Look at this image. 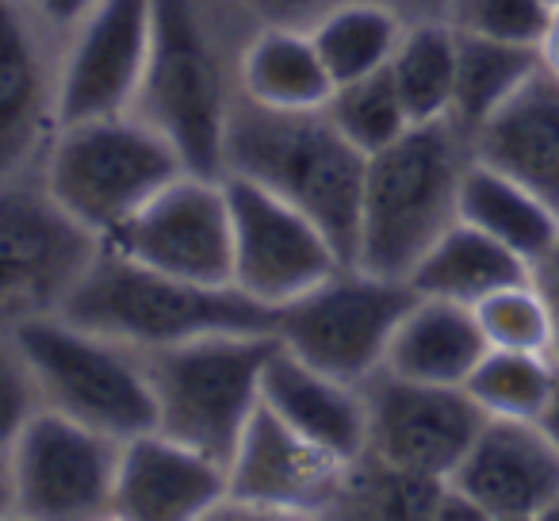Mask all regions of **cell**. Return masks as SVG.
Masks as SVG:
<instances>
[{"label": "cell", "instance_id": "2e32d148", "mask_svg": "<svg viewBox=\"0 0 559 521\" xmlns=\"http://www.w3.org/2000/svg\"><path fill=\"white\" fill-rule=\"evenodd\" d=\"M150 58V0H96L66 32L62 123L131 111Z\"/></svg>", "mask_w": 559, "mask_h": 521}, {"label": "cell", "instance_id": "d4e9b609", "mask_svg": "<svg viewBox=\"0 0 559 521\" xmlns=\"http://www.w3.org/2000/svg\"><path fill=\"white\" fill-rule=\"evenodd\" d=\"M536 70H540L536 47L456 32V85H452L449 119L472 139Z\"/></svg>", "mask_w": 559, "mask_h": 521}, {"label": "cell", "instance_id": "e0dca14e", "mask_svg": "<svg viewBox=\"0 0 559 521\" xmlns=\"http://www.w3.org/2000/svg\"><path fill=\"white\" fill-rule=\"evenodd\" d=\"M449 487L483 521H548L559 502V449L540 422L487 418Z\"/></svg>", "mask_w": 559, "mask_h": 521}, {"label": "cell", "instance_id": "d590c367", "mask_svg": "<svg viewBox=\"0 0 559 521\" xmlns=\"http://www.w3.org/2000/svg\"><path fill=\"white\" fill-rule=\"evenodd\" d=\"M391 16H399L406 27L411 24H449L452 0H372Z\"/></svg>", "mask_w": 559, "mask_h": 521}, {"label": "cell", "instance_id": "7402d4cb", "mask_svg": "<svg viewBox=\"0 0 559 521\" xmlns=\"http://www.w3.org/2000/svg\"><path fill=\"white\" fill-rule=\"evenodd\" d=\"M528 276H533V269L518 253L498 246L495 238H487L475 226L452 223L429 246V253L414 265L406 284L418 296L452 299V304L475 307L487 296H495L498 288H510V284H521Z\"/></svg>", "mask_w": 559, "mask_h": 521}, {"label": "cell", "instance_id": "30bf717a", "mask_svg": "<svg viewBox=\"0 0 559 521\" xmlns=\"http://www.w3.org/2000/svg\"><path fill=\"white\" fill-rule=\"evenodd\" d=\"M123 441L43 406L9 449L16 518H111Z\"/></svg>", "mask_w": 559, "mask_h": 521}, {"label": "cell", "instance_id": "836d02e7", "mask_svg": "<svg viewBox=\"0 0 559 521\" xmlns=\"http://www.w3.org/2000/svg\"><path fill=\"white\" fill-rule=\"evenodd\" d=\"M257 27H311L337 0H238Z\"/></svg>", "mask_w": 559, "mask_h": 521}, {"label": "cell", "instance_id": "4316f807", "mask_svg": "<svg viewBox=\"0 0 559 521\" xmlns=\"http://www.w3.org/2000/svg\"><path fill=\"white\" fill-rule=\"evenodd\" d=\"M388 78L403 100L411 123L449 119L452 85H456V27L452 24H411L403 27Z\"/></svg>", "mask_w": 559, "mask_h": 521}, {"label": "cell", "instance_id": "6da1fadb", "mask_svg": "<svg viewBox=\"0 0 559 521\" xmlns=\"http://www.w3.org/2000/svg\"><path fill=\"white\" fill-rule=\"evenodd\" d=\"M253 32L238 0H150V58L131 111L192 173L223 177V131Z\"/></svg>", "mask_w": 559, "mask_h": 521}, {"label": "cell", "instance_id": "60d3db41", "mask_svg": "<svg viewBox=\"0 0 559 521\" xmlns=\"http://www.w3.org/2000/svg\"><path fill=\"white\" fill-rule=\"evenodd\" d=\"M548 4H551V12H559V0H548Z\"/></svg>", "mask_w": 559, "mask_h": 521}, {"label": "cell", "instance_id": "8992f818", "mask_svg": "<svg viewBox=\"0 0 559 521\" xmlns=\"http://www.w3.org/2000/svg\"><path fill=\"white\" fill-rule=\"evenodd\" d=\"M188 165L134 111L62 123L43 157V185L81 226L108 238Z\"/></svg>", "mask_w": 559, "mask_h": 521}, {"label": "cell", "instance_id": "d6a6232c", "mask_svg": "<svg viewBox=\"0 0 559 521\" xmlns=\"http://www.w3.org/2000/svg\"><path fill=\"white\" fill-rule=\"evenodd\" d=\"M43 411L39 383L12 338H0V452H9L24 426Z\"/></svg>", "mask_w": 559, "mask_h": 521}, {"label": "cell", "instance_id": "83f0119b", "mask_svg": "<svg viewBox=\"0 0 559 521\" xmlns=\"http://www.w3.org/2000/svg\"><path fill=\"white\" fill-rule=\"evenodd\" d=\"M556 380L559 360L548 357V353L487 350L475 372L467 376L464 391L475 399L483 418L540 422V414L551 403Z\"/></svg>", "mask_w": 559, "mask_h": 521}, {"label": "cell", "instance_id": "484cf974", "mask_svg": "<svg viewBox=\"0 0 559 521\" xmlns=\"http://www.w3.org/2000/svg\"><path fill=\"white\" fill-rule=\"evenodd\" d=\"M403 20L372 0H337L307 32H311L322 66L337 88L345 81L388 70L391 55L403 39Z\"/></svg>", "mask_w": 559, "mask_h": 521}, {"label": "cell", "instance_id": "5b68a950", "mask_svg": "<svg viewBox=\"0 0 559 521\" xmlns=\"http://www.w3.org/2000/svg\"><path fill=\"white\" fill-rule=\"evenodd\" d=\"M272 350L276 334H203L146 350L154 429L226 467L249 418L261 411V376Z\"/></svg>", "mask_w": 559, "mask_h": 521}, {"label": "cell", "instance_id": "9a60e30c", "mask_svg": "<svg viewBox=\"0 0 559 521\" xmlns=\"http://www.w3.org/2000/svg\"><path fill=\"white\" fill-rule=\"evenodd\" d=\"M357 388L368 414V452L429 479H449L487 422L464 388L418 383L388 368Z\"/></svg>", "mask_w": 559, "mask_h": 521}, {"label": "cell", "instance_id": "1f68e13d", "mask_svg": "<svg viewBox=\"0 0 559 521\" xmlns=\"http://www.w3.org/2000/svg\"><path fill=\"white\" fill-rule=\"evenodd\" d=\"M556 12L548 0H452L449 24L460 35L540 47Z\"/></svg>", "mask_w": 559, "mask_h": 521}, {"label": "cell", "instance_id": "e575fe53", "mask_svg": "<svg viewBox=\"0 0 559 521\" xmlns=\"http://www.w3.org/2000/svg\"><path fill=\"white\" fill-rule=\"evenodd\" d=\"M533 284H536V292L544 296V304H548L551 330H556V360H559V234H556V241L548 246V253H544L540 261L533 265Z\"/></svg>", "mask_w": 559, "mask_h": 521}, {"label": "cell", "instance_id": "44dd1931", "mask_svg": "<svg viewBox=\"0 0 559 521\" xmlns=\"http://www.w3.org/2000/svg\"><path fill=\"white\" fill-rule=\"evenodd\" d=\"M487 350L490 345L472 307L452 304V299L418 296L399 319L395 334H391L383 368L418 383L464 388Z\"/></svg>", "mask_w": 559, "mask_h": 521}, {"label": "cell", "instance_id": "5bb4252c", "mask_svg": "<svg viewBox=\"0 0 559 521\" xmlns=\"http://www.w3.org/2000/svg\"><path fill=\"white\" fill-rule=\"evenodd\" d=\"M234 218V273L230 284L253 304L280 311L330 273L349 265L314 218L280 196L238 177H223Z\"/></svg>", "mask_w": 559, "mask_h": 521}, {"label": "cell", "instance_id": "4fadbf2b", "mask_svg": "<svg viewBox=\"0 0 559 521\" xmlns=\"http://www.w3.org/2000/svg\"><path fill=\"white\" fill-rule=\"evenodd\" d=\"M66 27L35 0H0V177L39 173L62 127Z\"/></svg>", "mask_w": 559, "mask_h": 521}, {"label": "cell", "instance_id": "d6986e66", "mask_svg": "<svg viewBox=\"0 0 559 521\" xmlns=\"http://www.w3.org/2000/svg\"><path fill=\"white\" fill-rule=\"evenodd\" d=\"M261 406L342 464H353L368 452V414L357 383L334 380L280 342L264 360Z\"/></svg>", "mask_w": 559, "mask_h": 521}, {"label": "cell", "instance_id": "4dcf8cb0", "mask_svg": "<svg viewBox=\"0 0 559 521\" xmlns=\"http://www.w3.org/2000/svg\"><path fill=\"white\" fill-rule=\"evenodd\" d=\"M479 330L490 350H518V353H548L556 357V330L544 296L536 292L533 276L510 288H498L483 304L472 307Z\"/></svg>", "mask_w": 559, "mask_h": 521}, {"label": "cell", "instance_id": "52a82bcc", "mask_svg": "<svg viewBox=\"0 0 559 521\" xmlns=\"http://www.w3.org/2000/svg\"><path fill=\"white\" fill-rule=\"evenodd\" d=\"M12 342L24 353L47 411L119 441H131L157 426L154 391L139 350L78 327L66 315L27 322Z\"/></svg>", "mask_w": 559, "mask_h": 521}, {"label": "cell", "instance_id": "f1b7e54d", "mask_svg": "<svg viewBox=\"0 0 559 521\" xmlns=\"http://www.w3.org/2000/svg\"><path fill=\"white\" fill-rule=\"evenodd\" d=\"M449 479L403 472L365 452L345 467L334 518H437Z\"/></svg>", "mask_w": 559, "mask_h": 521}, {"label": "cell", "instance_id": "f546056e", "mask_svg": "<svg viewBox=\"0 0 559 521\" xmlns=\"http://www.w3.org/2000/svg\"><path fill=\"white\" fill-rule=\"evenodd\" d=\"M326 111L337 123V131H342L365 157L380 154L383 146H391L399 134H406L414 127L403 100H399L395 85H391L388 70L337 85Z\"/></svg>", "mask_w": 559, "mask_h": 521}, {"label": "cell", "instance_id": "cb8c5ba5", "mask_svg": "<svg viewBox=\"0 0 559 521\" xmlns=\"http://www.w3.org/2000/svg\"><path fill=\"white\" fill-rule=\"evenodd\" d=\"M238 88L249 100L284 111L326 108L334 96V81L307 27H257L241 55Z\"/></svg>", "mask_w": 559, "mask_h": 521}, {"label": "cell", "instance_id": "ba28073f", "mask_svg": "<svg viewBox=\"0 0 559 521\" xmlns=\"http://www.w3.org/2000/svg\"><path fill=\"white\" fill-rule=\"evenodd\" d=\"M104 238L58 208L39 173L0 177V338L62 315Z\"/></svg>", "mask_w": 559, "mask_h": 521}, {"label": "cell", "instance_id": "7c38bea8", "mask_svg": "<svg viewBox=\"0 0 559 521\" xmlns=\"http://www.w3.org/2000/svg\"><path fill=\"white\" fill-rule=\"evenodd\" d=\"M345 467L261 406L226 464V498L207 518H334Z\"/></svg>", "mask_w": 559, "mask_h": 521}, {"label": "cell", "instance_id": "603a6c76", "mask_svg": "<svg viewBox=\"0 0 559 521\" xmlns=\"http://www.w3.org/2000/svg\"><path fill=\"white\" fill-rule=\"evenodd\" d=\"M460 223L483 230L487 238H495L498 246L518 253L533 269L556 241L559 211L551 203H544L521 180L506 177V173L472 157V165L464 173V188H460Z\"/></svg>", "mask_w": 559, "mask_h": 521}, {"label": "cell", "instance_id": "9c48e42d", "mask_svg": "<svg viewBox=\"0 0 559 521\" xmlns=\"http://www.w3.org/2000/svg\"><path fill=\"white\" fill-rule=\"evenodd\" d=\"M418 292L360 265H342L322 284L276 311V342L299 360L345 383H365L383 368L391 334Z\"/></svg>", "mask_w": 559, "mask_h": 521}, {"label": "cell", "instance_id": "8fae6325", "mask_svg": "<svg viewBox=\"0 0 559 521\" xmlns=\"http://www.w3.org/2000/svg\"><path fill=\"white\" fill-rule=\"evenodd\" d=\"M104 246L180 281L226 288L234 273V218L226 180L185 169L154 192Z\"/></svg>", "mask_w": 559, "mask_h": 521}, {"label": "cell", "instance_id": "7a4b0ae2", "mask_svg": "<svg viewBox=\"0 0 559 521\" xmlns=\"http://www.w3.org/2000/svg\"><path fill=\"white\" fill-rule=\"evenodd\" d=\"M368 157L326 108L284 111L238 88L223 131V177H238L299 208L353 265Z\"/></svg>", "mask_w": 559, "mask_h": 521}, {"label": "cell", "instance_id": "ac0fdd59", "mask_svg": "<svg viewBox=\"0 0 559 521\" xmlns=\"http://www.w3.org/2000/svg\"><path fill=\"white\" fill-rule=\"evenodd\" d=\"M226 498V467L162 429L123 441L111 518L200 521Z\"/></svg>", "mask_w": 559, "mask_h": 521}, {"label": "cell", "instance_id": "f35d334b", "mask_svg": "<svg viewBox=\"0 0 559 521\" xmlns=\"http://www.w3.org/2000/svg\"><path fill=\"white\" fill-rule=\"evenodd\" d=\"M0 518H16V498H12V467H9V452H0Z\"/></svg>", "mask_w": 559, "mask_h": 521}, {"label": "cell", "instance_id": "ab89813d", "mask_svg": "<svg viewBox=\"0 0 559 521\" xmlns=\"http://www.w3.org/2000/svg\"><path fill=\"white\" fill-rule=\"evenodd\" d=\"M540 429L551 437V445H556V449H559V380H556V391H551L548 411L540 414Z\"/></svg>", "mask_w": 559, "mask_h": 521}, {"label": "cell", "instance_id": "74e56055", "mask_svg": "<svg viewBox=\"0 0 559 521\" xmlns=\"http://www.w3.org/2000/svg\"><path fill=\"white\" fill-rule=\"evenodd\" d=\"M540 66L551 73V78H559V16L551 20V27L544 32V39H540Z\"/></svg>", "mask_w": 559, "mask_h": 521}, {"label": "cell", "instance_id": "8d00e7d4", "mask_svg": "<svg viewBox=\"0 0 559 521\" xmlns=\"http://www.w3.org/2000/svg\"><path fill=\"white\" fill-rule=\"evenodd\" d=\"M35 4H39V9L47 12L58 27H66V32H70V27L78 24L88 9H93L96 0H35Z\"/></svg>", "mask_w": 559, "mask_h": 521}, {"label": "cell", "instance_id": "277c9868", "mask_svg": "<svg viewBox=\"0 0 559 521\" xmlns=\"http://www.w3.org/2000/svg\"><path fill=\"white\" fill-rule=\"evenodd\" d=\"M62 315L139 353L192 342L203 334H272L276 330V311L241 296L234 284L207 288V284L180 281V276L139 265L111 246H100L96 261L66 299Z\"/></svg>", "mask_w": 559, "mask_h": 521}, {"label": "cell", "instance_id": "3957f363", "mask_svg": "<svg viewBox=\"0 0 559 521\" xmlns=\"http://www.w3.org/2000/svg\"><path fill=\"white\" fill-rule=\"evenodd\" d=\"M472 157V139L452 119L414 123L368 157L353 265L411 281L429 246L460 223V188Z\"/></svg>", "mask_w": 559, "mask_h": 521}, {"label": "cell", "instance_id": "ffe728a7", "mask_svg": "<svg viewBox=\"0 0 559 521\" xmlns=\"http://www.w3.org/2000/svg\"><path fill=\"white\" fill-rule=\"evenodd\" d=\"M472 154L559 211V78L540 66L472 134Z\"/></svg>", "mask_w": 559, "mask_h": 521}]
</instances>
